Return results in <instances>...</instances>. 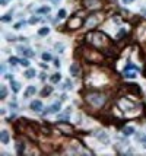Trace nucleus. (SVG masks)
<instances>
[{
	"instance_id": "obj_32",
	"label": "nucleus",
	"mask_w": 146,
	"mask_h": 156,
	"mask_svg": "<svg viewBox=\"0 0 146 156\" xmlns=\"http://www.w3.org/2000/svg\"><path fill=\"white\" fill-rule=\"evenodd\" d=\"M25 25H26V22H25V20H19V22H18L13 28H15V29H21V28H23Z\"/></svg>"
},
{
	"instance_id": "obj_30",
	"label": "nucleus",
	"mask_w": 146,
	"mask_h": 156,
	"mask_svg": "<svg viewBox=\"0 0 146 156\" xmlns=\"http://www.w3.org/2000/svg\"><path fill=\"white\" fill-rule=\"evenodd\" d=\"M41 131H42V134H45V136H50V134H51V130H50V127H47V125H42V127H41Z\"/></svg>"
},
{
	"instance_id": "obj_24",
	"label": "nucleus",
	"mask_w": 146,
	"mask_h": 156,
	"mask_svg": "<svg viewBox=\"0 0 146 156\" xmlns=\"http://www.w3.org/2000/svg\"><path fill=\"white\" fill-rule=\"evenodd\" d=\"M134 133V128L133 127H124L123 128V134L124 136H130V134H133Z\"/></svg>"
},
{
	"instance_id": "obj_29",
	"label": "nucleus",
	"mask_w": 146,
	"mask_h": 156,
	"mask_svg": "<svg viewBox=\"0 0 146 156\" xmlns=\"http://www.w3.org/2000/svg\"><path fill=\"white\" fill-rule=\"evenodd\" d=\"M126 34H127V31H126L124 28H121V29H120V32L117 34V37H115V38H117V41H118V39H121V38H123Z\"/></svg>"
},
{
	"instance_id": "obj_41",
	"label": "nucleus",
	"mask_w": 146,
	"mask_h": 156,
	"mask_svg": "<svg viewBox=\"0 0 146 156\" xmlns=\"http://www.w3.org/2000/svg\"><path fill=\"white\" fill-rule=\"evenodd\" d=\"M54 66H56V67H60V61H59V60H54Z\"/></svg>"
},
{
	"instance_id": "obj_3",
	"label": "nucleus",
	"mask_w": 146,
	"mask_h": 156,
	"mask_svg": "<svg viewBox=\"0 0 146 156\" xmlns=\"http://www.w3.org/2000/svg\"><path fill=\"white\" fill-rule=\"evenodd\" d=\"M104 19H105V13H104V12H101V10H94L91 15L86 16V19H85V22H83V26H85L86 29L92 31L94 28H97L98 25L102 23Z\"/></svg>"
},
{
	"instance_id": "obj_27",
	"label": "nucleus",
	"mask_w": 146,
	"mask_h": 156,
	"mask_svg": "<svg viewBox=\"0 0 146 156\" xmlns=\"http://www.w3.org/2000/svg\"><path fill=\"white\" fill-rule=\"evenodd\" d=\"M48 32H50V28L45 26V28H41V29L38 31V35H40V37H44V35H48Z\"/></svg>"
},
{
	"instance_id": "obj_20",
	"label": "nucleus",
	"mask_w": 146,
	"mask_h": 156,
	"mask_svg": "<svg viewBox=\"0 0 146 156\" xmlns=\"http://www.w3.org/2000/svg\"><path fill=\"white\" fill-rule=\"evenodd\" d=\"M60 79H62V75H60V73H54V75L50 78V80H51V83H59Z\"/></svg>"
},
{
	"instance_id": "obj_25",
	"label": "nucleus",
	"mask_w": 146,
	"mask_h": 156,
	"mask_svg": "<svg viewBox=\"0 0 146 156\" xmlns=\"http://www.w3.org/2000/svg\"><path fill=\"white\" fill-rule=\"evenodd\" d=\"M97 136H98V139L102 141V143H108V141H110V137H108L107 134H104V133H102V134H99V133H98Z\"/></svg>"
},
{
	"instance_id": "obj_13",
	"label": "nucleus",
	"mask_w": 146,
	"mask_h": 156,
	"mask_svg": "<svg viewBox=\"0 0 146 156\" xmlns=\"http://www.w3.org/2000/svg\"><path fill=\"white\" fill-rule=\"evenodd\" d=\"M79 73H81V66H79V63H73V64L70 66V75H72V76H79Z\"/></svg>"
},
{
	"instance_id": "obj_23",
	"label": "nucleus",
	"mask_w": 146,
	"mask_h": 156,
	"mask_svg": "<svg viewBox=\"0 0 146 156\" xmlns=\"http://www.w3.org/2000/svg\"><path fill=\"white\" fill-rule=\"evenodd\" d=\"M51 92H53V86H45V88L41 91V95H42V96H47V95H50Z\"/></svg>"
},
{
	"instance_id": "obj_11",
	"label": "nucleus",
	"mask_w": 146,
	"mask_h": 156,
	"mask_svg": "<svg viewBox=\"0 0 146 156\" xmlns=\"http://www.w3.org/2000/svg\"><path fill=\"white\" fill-rule=\"evenodd\" d=\"M62 108V102H54L50 108H47V111L42 112V115H47V114H53V112H59Z\"/></svg>"
},
{
	"instance_id": "obj_14",
	"label": "nucleus",
	"mask_w": 146,
	"mask_h": 156,
	"mask_svg": "<svg viewBox=\"0 0 146 156\" xmlns=\"http://www.w3.org/2000/svg\"><path fill=\"white\" fill-rule=\"evenodd\" d=\"M25 149H26L25 141L18 140V143H16V153L18 155H23V153H25Z\"/></svg>"
},
{
	"instance_id": "obj_10",
	"label": "nucleus",
	"mask_w": 146,
	"mask_h": 156,
	"mask_svg": "<svg viewBox=\"0 0 146 156\" xmlns=\"http://www.w3.org/2000/svg\"><path fill=\"white\" fill-rule=\"evenodd\" d=\"M124 86H126V89H127L129 92H131V94H134V95H140L142 94L139 85H136V83H127V85H124Z\"/></svg>"
},
{
	"instance_id": "obj_16",
	"label": "nucleus",
	"mask_w": 146,
	"mask_h": 156,
	"mask_svg": "<svg viewBox=\"0 0 146 156\" xmlns=\"http://www.w3.org/2000/svg\"><path fill=\"white\" fill-rule=\"evenodd\" d=\"M10 140V137H9V133L6 131V130H3L1 133H0V141L3 143V144H7Z\"/></svg>"
},
{
	"instance_id": "obj_21",
	"label": "nucleus",
	"mask_w": 146,
	"mask_h": 156,
	"mask_svg": "<svg viewBox=\"0 0 146 156\" xmlns=\"http://www.w3.org/2000/svg\"><path fill=\"white\" fill-rule=\"evenodd\" d=\"M50 6H42V7H40V9H37V13H50Z\"/></svg>"
},
{
	"instance_id": "obj_43",
	"label": "nucleus",
	"mask_w": 146,
	"mask_h": 156,
	"mask_svg": "<svg viewBox=\"0 0 146 156\" xmlns=\"http://www.w3.org/2000/svg\"><path fill=\"white\" fill-rule=\"evenodd\" d=\"M131 1H133V0H123V4H129Z\"/></svg>"
},
{
	"instance_id": "obj_17",
	"label": "nucleus",
	"mask_w": 146,
	"mask_h": 156,
	"mask_svg": "<svg viewBox=\"0 0 146 156\" xmlns=\"http://www.w3.org/2000/svg\"><path fill=\"white\" fill-rule=\"evenodd\" d=\"M37 92V88L34 86V85H31V86H28V89L25 91V94H23V98H29L31 95H34Z\"/></svg>"
},
{
	"instance_id": "obj_18",
	"label": "nucleus",
	"mask_w": 146,
	"mask_h": 156,
	"mask_svg": "<svg viewBox=\"0 0 146 156\" xmlns=\"http://www.w3.org/2000/svg\"><path fill=\"white\" fill-rule=\"evenodd\" d=\"M136 73H137V70H124L123 72V76L127 79H134L136 78Z\"/></svg>"
},
{
	"instance_id": "obj_37",
	"label": "nucleus",
	"mask_w": 146,
	"mask_h": 156,
	"mask_svg": "<svg viewBox=\"0 0 146 156\" xmlns=\"http://www.w3.org/2000/svg\"><path fill=\"white\" fill-rule=\"evenodd\" d=\"M21 64H22L23 67H29V60H28V58H22V60H21Z\"/></svg>"
},
{
	"instance_id": "obj_9",
	"label": "nucleus",
	"mask_w": 146,
	"mask_h": 156,
	"mask_svg": "<svg viewBox=\"0 0 146 156\" xmlns=\"http://www.w3.org/2000/svg\"><path fill=\"white\" fill-rule=\"evenodd\" d=\"M82 4L85 9H91V10H98L102 6V3L99 0H82Z\"/></svg>"
},
{
	"instance_id": "obj_44",
	"label": "nucleus",
	"mask_w": 146,
	"mask_h": 156,
	"mask_svg": "<svg viewBox=\"0 0 146 156\" xmlns=\"http://www.w3.org/2000/svg\"><path fill=\"white\" fill-rule=\"evenodd\" d=\"M143 73H145V76H146V69H145V70H143Z\"/></svg>"
},
{
	"instance_id": "obj_31",
	"label": "nucleus",
	"mask_w": 146,
	"mask_h": 156,
	"mask_svg": "<svg viewBox=\"0 0 146 156\" xmlns=\"http://www.w3.org/2000/svg\"><path fill=\"white\" fill-rule=\"evenodd\" d=\"M9 63H10L12 66H15V64H21V60H19L18 57H10V58H9Z\"/></svg>"
},
{
	"instance_id": "obj_38",
	"label": "nucleus",
	"mask_w": 146,
	"mask_h": 156,
	"mask_svg": "<svg viewBox=\"0 0 146 156\" xmlns=\"http://www.w3.org/2000/svg\"><path fill=\"white\" fill-rule=\"evenodd\" d=\"M63 88H64V89H72V82H70V80H66V83H64Z\"/></svg>"
},
{
	"instance_id": "obj_36",
	"label": "nucleus",
	"mask_w": 146,
	"mask_h": 156,
	"mask_svg": "<svg viewBox=\"0 0 146 156\" xmlns=\"http://www.w3.org/2000/svg\"><path fill=\"white\" fill-rule=\"evenodd\" d=\"M137 140H140L143 147H146V136H137Z\"/></svg>"
},
{
	"instance_id": "obj_8",
	"label": "nucleus",
	"mask_w": 146,
	"mask_h": 156,
	"mask_svg": "<svg viewBox=\"0 0 146 156\" xmlns=\"http://www.w3.org/2000/svg\"><path fill=\"white\" fill-rule=\"evenodd\" d=\"M117 105L120 107L121 111H131V109L136 108V104L131 102V101H129L127 98H120V99L117 101Z\"/></svg>"
},
{
	"instance_id": "obj_19",
	"label": "nucleus",
	"mask_w": 146,
	"mask_h": 156,
	"mask_svg": "<svg viewBox=\"0 0 146 156\" xmlns=\"http://www.w3.org/2000/svg\"><path fill=\"white\" fill-rule=\"evenodd\" d=\"M35 69H28L26 72H25V78L26 79H32V78H35Z\"/></svg>"
},
{
	"instance_id": "obj_12",
	"label": "nucleus",
	"mask_w": 146,
	"mask_h": 156,
	"mask_svg": "<svg viewBox=\"0 0 146 156\" xmlns=\"http://www.w3.org/2000/svg\"><path fill=\"white\" fill-rule=\"evenodd\" d=\"M16 50H18V53H19V54H23L25 57H32L34 54H35L32 50H29L28 47H23V45H19Z\"/></svg>"
},
{
	"instance_id": "obj_39",
	"label": "nucleus",
	"mask_w": 146,
	"mask_h": 156,
	"mask_svg": "<svg viewBox=\"0 0 146 156\" xmlns=\"http://www.w3.org/2000/svg\"><path fill=\"white\" fill-rule=\"evenodd\" d=\"M38 20H40V18H35V16H32V18H31V19H29V23H37V22H38Z\"/></svg>"
},
{
	"instance_id": "obj_7",
	"label": "nucleus",
	"mask_w": 146,
	"mask_h": 156,
	"mask_svg": "<svg viewBox=\"0 0 146 156\" xmlns=\"http://www.w3.org/2000/svg\"><path fill=\"white\" fill-rule=\"evenodd\" d=\"M136 38L140 42H146V20L136 26Z\"/></svg>"
},
{
	"instance_id": "obj_5",
	"label": "nucleus",
	"mask_w": 146,
	"mask_h": 156,
	"mask_svg": "<svg viewBox=\"0 0 146 156\" xmlns=\"http://www.w3.org/2000/svg\"><path fill=\"white\" fill-rule=\"evenodd\" d=\"M82 12H78L76 15H73L70 19H69V22H67V28L70 29V31H76V29H79L82 28V23H83V20H82Z\"/></svg>"
},
{
	"instance_id": "obj_28",
	"label": "nucleus",
	"mask_w": 146,
	"mask_h": 156,
	"mask_svg": "<svg viewBox=\"0 0 146 156\" xmlns=\"http://www.w3.org/2000/svg\"><path fill=\"white\" fill-rule=\"evenodd\" d=\"M10 20H12V12L6 13V15L1 18V22H10Z\"/></svg>"
},
{
	"instance_id": "obj_6",
	"label": "nucleus",
	"mask_w": 146,
	"mask_h": 156,
	"mask_svg": "<svg viewBox=\"0 0 146 156\" xmlns=\"http://www.w3.org/2000/svg\"><path fill=\"white\" fill-rule=\"evenodd\" d=\"M57 128H59L60 133L64 134V136H72V134L75 133L73 125L70 124V123H67V121H57Z\"/></svg>"
},
{
	"instance_id": "obj_2",
	"label": "nucleus",
	"mask_w": 146,
	"mask_h": 156,
	"mask_svg": "<svg viewBox=\"0 0 146 156\" xmlns=\"http://www.w3.org/2000/svg\"><path fill=\"white\" fill-rule=\"evenodd\" d=\"M83 98H85V104L89 105L91 108H102L105 105V102L108 101V96L104 92H99V91H88L83 94Z\"/></svg>"
},
{
	"instance_id": "obj_42",
	"label": "nucleus",
	"mask_w": 146,
	"mask_h": 156,
	"mask_svg": "<svg viewBox=\"0 0 146 156\" xmlns=\"http://www.w3.org/2000/svg\"><path fill=\"white\" fill-rule=\"evenodd\" d=\"M66 99H67V96H66L64 94H63L62 96H60V101H66Z\"/></svg>"
},
{
	"instance_id": "obj_33",
	"label": "nucleus",
	"mask_w": 146,
	"mask_h": 156,
	"mask_svg": "<svg viewBox=\"0 0 146 156\" xmlns=\"http://www.w3.org/2000/svg\"><path fill=\"white\" fill-rule=\"evenodd\" d=\"M66 13H67L66 9H60L59 13H57V18H59V19H63V18H66Z\"/></svg>"
},
{
	"instance_id": "obj_35",
	"label": "nucleus",
	"mask_w": 146,
	"mask_h": 156,
	"mask_svg": "<svg viewBox=\"0 0 146 156\" xmlns=\"http://www.w3.org/2000/svg\"><path fill=\"white\" fill-rule=\"evenodd\" d=\"M42 60L44 61H50L51 60V54L50 53H42Z\"/></svg>"
},
{
	"instance_id": "obj_34",
	"label": "nucleus",
	"mask_w": 146,
	"mask_h": 156,
	"mask_svg": "<svg viewBox=\"0 0 146 156\" xmlns=\"http://www.w3.org/2000/svg\"><path fill=\"white\" fill-rule=\"evenodd\" d=\"M56 50H57V53H63V50H64V44H56Z\"/></svg>"
},
{
	"instance_id": "obj_26",
	"label": "nucleus",
	"mask_w": 146,
	"mask_h": 156,
	"mask_svg": "<svg viewBox=\"0 0 146 156\" xmlns=\"http://www.w3.org/2000/svg\"><path fill=\"white\" fill-rule=\"evenodd\" d=\"M10 86H12V89H13V92H18L19 89H21V85L15 82V80H10Z\"/></svg>"
},
{
	"instance_id": "obj_15",
	"label": "nucleus",
	"mask_w": 146,
	"mask_h": 156,
	"mask_svg": "<svg viewBox=\"0 0 146 156\" xmlns=\"http://www.w3.org/2000/svg\"><path fill=\"white\" fill-rule=\"evenodd\" d=\"M31 109L40 112V111L42 109V102H41V101H32V102H31Z\"/></svg>"
},
{
	"instance_id": "obj_4",
	"label": "nucleus",
	"mask_w": 146,
	"mask_h": 156,
	"mask_svg": "<svg viewBox=\"0 0 146 156\" xmlns=\"http://www.w3.org/2000/svg\"><path fill=\"white\" fill-rule=\"evenodd\" d=\"M82 57H83V60L86 63H102L104 61V56L99 53V51H97V48H82Z\"/></svg>"
},
{
	"instance_id": "obj_40",
	"label": "nucleus",
	"mask_w": 146,
	"mask_h": 156,
	"mask_svg": "<svg viewBox=\"0 0 146 156\" xmlns=\"http://www.w3.org/2000/svg\"><path fill=\"white\" fill-rule=\"evenodd\" d=\"M7 1H9V0H0V4H1V6H6Z\"/></svg>"
},
{
	"instance_id": "obj_1",
	"label": "nucleus",
	"mask_w": 146,
	"mask_h": 156,
	"mask_svg": "<svg viewBox=\"0 0 146 156\" xmlns=\"http://www.w3.org/2000/svg\"><path fill=\"white\" fill-rule=\"evenodd\" d=\"M86 42L97 50H110L111 48V39L108 38V35H105L104 32L99 31L89 32L86 35Z\"/></svg>"
},
{
	"instance_id": "obj_22",
	"label": "nucleus",
	"mask_w": 146,
	"mask_h": 156,
	"mask_svg": "<svg viewBox=\"0 0 146 156\" xmlns=\"http://www.w3.org/2000/svg\"><path fill=\"white\" fill-rule=\"evenodd\" d=\"M7 96V89L6 86H0V99H6Z\"/></svg>"
}]
</instances>
